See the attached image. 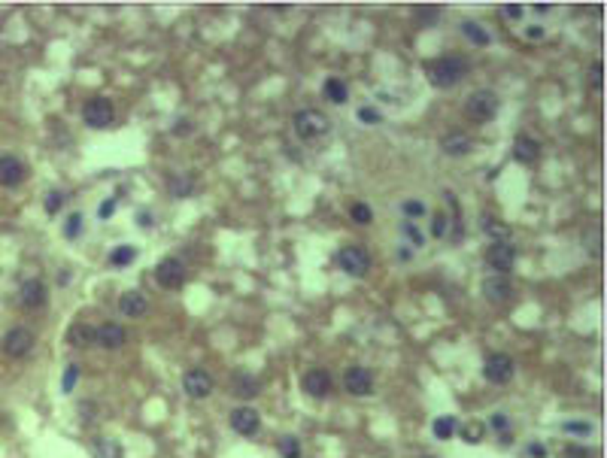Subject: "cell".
I'll use <instances>...</instances> for the list:
<instances>
[{
    "instance_id": "34",
    "label": "cell",
    "mask_w": 607,
    "mask_h": 458,
    "mask_svg": "<svg viewBox=\"0 0 607 458\" xmlns=\"http://www.w3.org/2000/svg\"><path fill=\"white\" fill-rule=\"evenodd\" d=\"M82 234V213H70L67 222H64V237L67 240H76Z\"/></svg>"
},
{
    "instance_id": "14",
    "label": "cell",
    "mask_w": 607,
    "mask_h": 458,
    "mask_svg": "<svg viewBox=\"0 0 607 458\" xmlns=\"http://www.w3.org/2000/svg\"><path fill=\"white\" fill-rule=\"evenodd\" d=\"M46 301H49V288H46L43 279H28L22 286V291H19V304L24 306V310H31V313L43 310Z\"/></svg>"
},
{
    "instance_id": "33",
    "label": "cell",
    "mask_w": 607,
    "mask_h": 458,
    "mask_svg": "<svg viewBox=\"0 0 607 458\" xmlns=\"http://www.w3.org/2000/svg\"><path fill=\"white\" fill-rule=\"evenodd\" d=\"M349 219H353L355 224H371L373 213H371L368 204H353V206H349Z\"/></svg>"
},
{
    "instance_id": "21",
    "label": "cell",
    "mask_w": 607,
    "mask_h": 458,
    "mask_svg": "<svg viewBox=\"0 0 607 458\" xmlns=\"http://www.w3.org/2000/svg\"><path fill=\"white\" fill-rule=\"evenodd\" d=\"M440 149H444V155H450V158H464L474 149V143H471V137L468 134H446L444 140H440Z\"/></svg>"
},
{
    "instance_id": "6",
    "label": "cell",
    "mask_w": 607,
    "mask_h": 458,
    "mask_svg": "<svg viewBox=\"0 0 607 458\" xmlns=\"http://www.w3.org/2000/svg\"><path fill=\"white\" fill-rule=\"evenodd\" d=\"M517 264V249L510 243H489L486 246V268L495 273V277H504V273L513 270Z\"/></svg>"
},
{
    "instance_id": "39",
    "label": "cell",
    "mask_w": 607,
    "mask_h": 458,
    "mask_svg": "<svg viewBox=\"0 0 607 458\" xmlns=\"http://www.w3.org/2000/svg\"><path fill=\"white\" fill-rule=\"evenodd\" d=\"M401 213L413 222L416 215H426V204H422V201H404V204H401Z\"/></svg>"
},
{
    "instance_id": "10",
    "label": "cell",
    "mask_w": 607,
    "mask_h": 458,
    "mask_svg": "<svg viewBox=\"0 0 607 458\" xmlns=\"http://www.w3.org/2000/svg\"><path fill=\"white\" fill-rule=\"evenodd\" d=\"M343 389L349 391L353 398H368L373 391V373L368 368H362V364H355V368H346L343 373Z\"/></svg>"
},
{
    "instance_id": "18",
    "label": "cell",
    "mask_w": 607,
    "mask_h": 458,
    "mask_svg": "<svg viewBox=\"0 0 607 458\" xmlns=\"http://www.w3.org/2000/svg\"><path fill=\"white\" fill-rule=\"evenodd\" d=\"M67 340L76 349H91V346H97V328L88 322H73L67 331Z\"/></svg>"
},
{
    "instance_id": "11",
    "label": "cell",
    "mask_w": 607,
    "mask_h": 458,
    "mask_svg": "<svg viewBox=\"0 0 607 458\" xmlns=\"http://www.w3.org/2000/svg\"><path fill=\"white\" fill-rule=\"evenodd\" d=\"M155 279L161 288H182V282H186V268H182L179 258H161L155 268Z\"/></svg>"
},
{
    "instance_id": "32",
    "label": "cell",
    "mask_w": 607,
    "mask_h": 458,
    "mask_svg": "<svg viewBox=\"0 0 607 458\" xmlns=\"http://www.w3.org/2000/svg\"><path fill=\"white\" fill-rule=\"evenodd\" d=\"M64 204H67V195H64L61 188H52V191L46 195V204H43V206H46V213H49V215H55Z\"/></svg>"
},
{
    "instance_id": "28",
    "label": "cell",
    "mask_w": 607,
    "mask_h": 458,
    "mask_svg": "<svg viewBox=\"0 0 607 458\" xmlns=\"http://www.w3.org/2000/svg\"><path fill=\"white\" fill-rule=\"evenodd\" d=\"M134 258H137V246L124 243V246H115L113 252H110V264H113V268H128Z\"/></svg>"
},
{
    "instance_id": "3",
    "label": "cell",
    "mask_w": 607,
    "mask_h": 458,
    "mask_svg": "<svg viewBox=\"0 0 607 458\" xmlns=\"http://www.w3.org/2000/svg\"><path fill=\"white\" fill-rule=\"evenodd\" d=\"M82 119H86L88 128L104 131V128H110L113 119H115V106H113L110 97H91V101L82 106Z\"/></svg>"
},
{
    "instance_id": "43",
    "label": "cell",
    "mask_w": 607,
    "mask_h": 458,
    "mask_svg": "<svg viewBox=\"0 0 607 458\" xmlns=\"http://www.w3.org/2000/svg\"><path fill=\"white\" fill-rule=\"evenodd\" d=\"M359 122H364V124H380L382 115H380L377 110H371V106H362V110H359Z\"/></svg>"
},
{
    "instance_id": "13",
    "label": "cell",
    "mask_w": 607,
    "mask_h": 458,
    "mask_svg": "<svg viewBox=\"0 0 607 458\" xmlns=\"http://www.w3.org/2000/svg\"><path fill=\"white\" fill-rule=\"evenodd\" d=\"M231 428L237 431L240 437H255L261 431V416L252 410V407H237V410H231Z\"/></svg>"
},
{
    "instance_id": "8",
    "label": "cell",
    "mask_w": 607,
    "mask_h": 458,
    "mask_svg": "<svg viewBox=\"0 0 607 458\" xmlns=\"http://www.w3.org/2000/svg\"><path fill=\"white\" fill-rule=\"evenodd\" d=\"M34 331H28V328H13V331H6L3 334V340H0V346H3V355H10V358H24L34 349Z\"/></svg>"
},
{
    "instance_id": "29",
    "label": "cell",
    "mask_w": 607,
    "mask_h": 458,
    "mask_svg": "<svg viewBox=\"0 0 607 458\" xmlns=\"http://www.w3.org/2000/svg\"><path fill=\"white\" fill-rule=\"evenodd\" d=\"M277 449L282 458H301V440H298L295 434H286L277 440Z\"/></svg>"
},
{
    "instance_id": "42",
    "label": "cell",
    "mask_w": 607,
    "mask_h": 458,
    "mask_svg": "<svg viewBox=\"0 0 607 458\" xmlns=\"http://www.w3.org/2000/svg\"><path fill=\"white\" fill-rule=\"evenodd\" d=\"M501 15H504V19H510V22H519L522 15H526V6H519V3H507L504 10H501Z\"/></svg>"
},
{
    "instance_id": "44",
    "label": "cell",
    "mask_w": 607,
    "mask_h": 458,
    "mask_svg": "<svg viewBox=\"0 0 607 458\" xmlns=\"http://www.w3.org/2000/svg\"><path fill=\"white\" fill-rule=\"evenodd\" d=\"M489 425H492L495 431H501V434H507V428H510V422H507L504 413H492L489 416Z\"/></svg>"
},
{
    "instance_id": "15",
    "label": "cell",
    "mask_w": 607,
    "mask_h": 458,
    "mask_svg": "<svg viewBox=\"0 0 607 458\" xmlns=\"http://www.w3.org/2000/svg\"><path fill=\"white\" fill-rule=\"evenodd\" d=\"M301 386H304V391L310 398H328L331 389H334V379H331V373L325 368H313V370L304 373Z\"/></svg>"
},
{
    "instance_id": "36",
    "label": "cell",
    "mask_w": 607,
    "mask_h": 458,
    "mask_svg": "<svg viewBox=\"0 0 607 458\" xmlns=\"http://www.w3.org/2000/svg\"><path fill=\"white\" fill-rule=\"evenodd\" d=\"M446 231H450V219H446V213H435V219H431V234L440 240V237H446Z\"/></svg>"
},
{
    "instance_id": "25",
    "label": "cell",
    "mask_w": 607,
    "mask_h": 458,
    "mask_svg": "<svg viewBox=\"0 0 607 458\" xmlns=\"http://www.w3.org/2000/svg\"><path fill=\"white\" fill-rule=\"evenodd\" d=\"M462 34L468 37L474 46H480V49L492 43V37H489V31H486L480 22H471V19H468V22H462Z\"/></svg>"
},
{
    "instance_id": "20",
    "label": "cell",
    "mask_w": 607,
    "mask_h": 458,
    "mask_svg": "<svg viewBox=\"0 0 607 458\" xmlns=\"http://www.w3.org/2000/svg\"><path fill=\"white\" fill-rule=\"evenodd\" d=\"M119 310L128 316V319H140V316L149 313V301L140 291H124V295L119 297Z\"/></svg>"
},
{
    "instance_id": "12",
    "label": "cell",
    "mask_w": 607,
    "mask_h": 458,
    "mask_svg": "<svg viewBox=\"0 0 607 458\" xmlns=\"http://www.w3.org/2000/svg\"><path fill=\"white\" fill-rule=\"evenodd\" d=\"M228 391L234 398H240V401H249V398H259V391H261V382H259V377H252L249 370H234L231 373V379H228Z\"/></svg>"
},
{
    "instance_id": "38",
    "label": "cell",
    "mask_w": 607,
    "mask_h": 458,
    "mask_svg": "<svg viewBox=\"0 0 607 458\" xmlns=\"http://www.w3.org/2000/svg\"><path fill=\"white\" fill-rule=\"evenodd\" d=\"M562 431H568V434H580V437H589V434H592V425H589V422H562Z\"/></svg>"
},
{
    "instance_id": "46",
    "label": "cell",
    "mask_w": 607,
    "mask_h": 458,
    "mask_svg": "<svg viewBox=\"0 0 607 458\" xmlns=\"http://www.w3.org/2000/svg\"><path fill=\"white\" fill-rule=\"evenodd\" d=\"M113 213H115V197H106L101 204V210H97V215H101V219H110Z\"/></svg>"
},
{
    "instance_id": "51",
    "label": "cell",
    "mask_w": 607,
    "mask_h": 458,
    "mask_svg": "<svg viewBox=\"0 0 607 458\" xmlns=\"http://www.w3.org/2000/svg\"><path fill=\"white\" fill-rule=\"evenodd\" d=\"M188 122H177V128H173V134H188Z\"/></svg>"
},
{
    "instance_id": "41",
    "label": "cell",
    "mask_w": 607,
    "mask_h": 458,
    "mask_svg": "<svg viewBox=\"0 0 607 458\" xmlns=\"http://www.w3.org/2000/svg\"><path fill=\"white\" fill-rule=\"evenodd\" d=\"M416 19H419L422 24H435V22L440 19V10H437V6H426V10H422V6H419V10H416Z\"/></svg>"
},
{
    "instance_id": "49",
    "label": "cell",
    "mask_w": 607,
    "mask_h": 458,
    "mask_svg": "<svg viewBox=\"0 0 607 458\" xmlns=\"http://www.w3.org/2000/svg\"><path fill=\"white\" fill-rule=\"evenodd\" d=\"M137 222H140V228H152V215H149L146 210L137 213Z\"/></svg>"
},
{
    "instance_id": "45",
    "label": "cell",
    "mask_w": 607,
    "mask_h": 458,
    "mask_svg": "<svg viewBox=\"0 0 607 458\" xmlns=\"http://www.w3.org/2000/svg\"><path fill=\"white\" fill-rule=\"evenodd\" d=\"M562 458H589V452H586L583 446L571 443V446H568V449H565V452H562Z\"/></svg>"
},
{
    "instance_id": "30",
    "label": "cell",
    "mask_w": 607,
    "mask_h": 458,
    "mask_svg": "<svg viewBox=\"0 0 607 458\" xmlns=\"http://www.w3.org/2000/svg\"><path fill=\"white\" fill-rule=\"evenodd\" d=\"M195 191V177H170V195L173 197H188Z\"/></svg>"
},
{
    "instance_id": "7",
    "label": "cell",
    "mask_w": 607,
    "mask_h": 458,
    "mask_svg": "<svg viewBox=\"0 0 607 458\" xmlns=\"http://www.w3.org/2000/svg\"><path fill=\"white\" fill-rule=\"evenodd\" d=\"M328 119L322 115L319 110H301V113H295V131H298V137H304V140H316V137H322V134H328Z\"/></svg>"
},
{
    "instance_id": "54",
    "label": "cell",
    "mask_w": 607,
    "mask_h": 458,
    "mask_svg": "<svg viewBox=\"0 0 607 458\" xmlns=\"http://www.w3.org/2000/svg\"><path fill=\"white\" fill-rule=\"evenodd\" d=\"M426 458H431V455H426Z\"/></svg>"
},
{
    "instance_id": "40",
    "label": "cell",
    "mask_w": 607,
    "mask_h": 458,
    "mask_svg": "<svg viewBox=\"0 0 607 458\" xmlns=\"http://www.w3.org/2000/svg\"><path fill=\"white\" fill-rule=\"evenodd\" d=\"M601 82H604V64L595 61L592 67H589V85H592V88H601Z\"/></svg>"
},
{
    "instance_id": "17",
    "label": "cell",
    "mask_w": 607,
    "mask_h": 458,
    "mask_svg": "<svg viewBox=\"0 0 607 458\" xmlns=\"http://www.w3.org/2000/svg\"><path fill=\"white\" fill-rule=\"evenodd\" d=\"M124 343H128V331L119 322H104L97 328V346L101 349H122Z\"/></svg>"
},
{
    "instance_id": "2",
    "label": "cell",
    "mask_w": 607,
    "mask_h": 458,
    "mask_svg": "<svg viewBox=\"0 0 607 458\" xmlns=\"http://www.w3.org/2000/svg\"><path fill=\"white\" fill-rule=\"evenodd\" d=\"M498 106H501V101H498L495 91L480 88V91H474V95H468V101H464V115L477 124H486L498 115Z\"/></svg>"
},
{
    "instance_id": "24",
    "label": "cell",
    "mask_w": 607,
    "mask_h": 458,
    "mask_svg": "<svg viewBox=\"0 0 607 458\" xmlns=\"http://www.w3.org/2000/svg\"><path fill=\"white\" fill-rule=\"evenodd\" d=\"M322 97H325L328 104H346V97H349V88H346V82L343 79H325V85H322Z\"/></svg>"
},
{
    "instance_id": "27",
    "label": "cell",
    "mask_w": 607,
    "mask_h": 458,
    "mask_svg": "<svg viewBox=\"0 0 607 458\" xmlns=\"http://www.w3.org/2000/svg\"><path fill=\"white\" fill-rule=\"evenodd\" d=\"M431 431H435L437 440H450L455 431H459V422H455V416H437L435 425H431Z\"/></svg>"
},
{
    "instance_id": "48",
    "label": "cell",
    "mask_w": 607,
    "mask_h": 458,
    "mask_svg": "<svg viewBox=\"0 0 607 458\" xmlns=\"http://www.w3.org/2000/svg\"><path fill=\"white\" fill-rule=\"evenodd\" d=\"M544 34H547V31L540 28V24H528V28H526V37H528V40H544Z\"/></svg>"
},
{
    "instance_id": "31",
    "label": "cell",
    "mask_w": 607,
    "mask_h": 458,
    "mask_svg": "<svg viewBox=\"0 0 607 458\" xmlns=\"http://www.w3.org/2000/svg\"><path fill=\"white\" fill-rule=\"evenodd\" d=\"M459 434H462L464 443H480L483 434H486V425L483 422H468L464 428H459Z\"/></svg>"
},
{
    "instance_id": "26",
    "label": "cell",
    "mask_w": 607,
    "mask_h": 458,
    "mask_svg": "<svg viewBox=\"0 0 607 458\" xmlns=\"http://www.w3.org/2000/svg\"><path fill=\"white\" fill-rule=\"evenodd\" d=\"M91 455L95 458H122V446L115 443V440L97 437L95 443H91Z\"/></svg>"
},
{
    "instance_id": "37",
    "label": "cell",
    "mask_w": 607,
    "mask_h": 458,
    "mask_svg": "<svg viewBox=\"0 0 607 458\" xmlns=\"http://www.w3.org/2000/svg\"><path fill=\"white\" fill-rule=\"evenodd\" d=\"M76 379H79V364H70V368L64 370V379H61V391H64V395H70L73 386H76Z\"/></svg>"
},
{
    "instance_id": "35",
    "label": "cell",
    "mask_w": 607,
    "mask_h": 458,
    "mask_svg": "<svg viewBox=\"0 0 607 458\" xmlns=\"http://www.w3.org/2000/svg\"><path fill=\"white\" fill-rule=\"evenodd\" d=\"M401 234H404L407 240H410L413 246H422V243H426V234H422V231H419L410 219H404V222H401Z\"/></svg>"
},
{
    "instance_id": "47",
    "label": "cell",
    "mask_w": 607,
    "mask_h": 458,
    "mask_svg": "<svg viewBox=\"0 0 607 458\" xmlns=\"http://www.w3.org/2000/svg\"><path fill=\"white\" fill-rule=\"evenodd\" d=\"M528 458H547V446L544 443H528Z\"/></svg>"
},
{
    "instance_id": "53",
    "label": "cell",
    "mask_w": 607,
    "mask_h": 458,
    "mask_svg": "<svg viewBox=\"0 0 607 458\" xmlns=\"http://www.w3.org/2000/svg\"><path fill=\"white\" fill-rule=\"evenodd\" d=\"M58 282H61V286H67V282H70V270H61V273H58Z\"/></svg>"
},
{
    "instance_id": "52",
    "label": "cell",
    "mask_w": 607,
    "mask_h": 458,
    "mask_svg": "<svg viewBox=\"0 0 607 458\" xmlns=\"http://www.w3.org/2000/svg\"><path fill=\"white\" fill-rule=\"evenodd\" d=\"M550 10H553V6H550V3H535V13H537V15H547V13H550Z\"/></svg>"
},
{
    "instance_id": "19",
    "label": "cell",
    "mask_w": 607,
    "mask_h": 458,
    "mask_svg": "<svg viewBox=\"0 0 607 458\" xmlns=\"http://www.w3.org/2000/svg\"><path fill=\"white\" fill-rule=\"evenodd\" d=\"M483 295L489 297L492 304H507L513 297V286L507 282V277H486V282H483Z\"/></svg>"
},
{
    "instance_id": "1",
    "label": "cell",
    "mask_w": 607,
    "mask_h": 458,
    "mask_svg": "<svg viewBox=\"0 0 607 458\" xmlns=\"http://www.w3.org/2000/svg\"><path fill=\"white\" fill-rule=\"evenodd\" d=\"M468 76V61L462 55H440L428 64V79L435 88H455Z\"/></svg>"
},
{
    "instance_id": "5",
    "label": "cell",
    "mask_w": 607,
    "mask_h": 458,
    "mask_svg": "<svg viewBox=\"0 0 607 458\" xmlns=\"http://www.w3.org/2000/svg\"><path fill=\"white\" fill-rule=\"evenodd\" d=\"M513 373H517V361L507 352L489 355L483 364V377H486V382H492V386H507V382L513 379Z\"/></svg>"
},
{
    "instance_id": "4",
    "label": "cell",
    "mask_w": 607,
    "mask_h": 458,
    "mask_svg": "<svg viewBox=\"0 0 607 458\" xmlns=\"http://www.w3.org/2000/svg\"><path fill=\"white\" fill-rule=\"evenodd\" d=\"M337 264L343 268V273L362 279V277H368V270H371V255L364 246H343L337 252Z\"/></svg>"
},
{
    "instance_id": "16",
    "label": "cell",
    "mask_w": 607,
    "mask_h": 458,
    "mask_svg": "<svg viewBox=\"0 0 607 458\" xmlns=\"http://www.w3.org/2000/svg\"><path fill=\"white\" fill-rule=\"evenodd\" d=\"M24 177H28V170H24L22 158L15 155H0V186L3 188H15L22 186Z\"/></svg>"
},
{
    "instance_id": "9",
    "label": "cell",
    "mask_w": 607,
    "mask_h": 458,
    "mask_svg": "<svg viewBox=\"0 0 607 458\" xmlns=\"http://www.w3.org/2000/svg\"><path fill=\"white\" fill-rule=\"evenodd\" d=\"M213 377H210V370H204V368H191L186 377H182V389H186V395L188 398H195V401H204V398H210L213 395Z\"/></svg>"
},
{
    "instance_id": "22",
    "label": "cell",
    "mask_w": 607,
    "mask_h": 458,
    "mask_svg": "<svg viewBox=\"0 0 607 458\" xmlns=\"http://www.w3.org/2000/svg\"><path fill=\"white\" fill-rule=\"evenodd\" d=\"M513 158H517L519 164H535L540 158V143L531 137H517L513 140Z\"/></svg>"
},
{
    "instance_id": "23",
    "label": "cell",
    "mask_w": 607,
    "mask_h": 458,
    "mask_svg": "<svg viewBox=\"0 0 607 458\" xmlns=\"http://www.w3.org/2000/svg\"><path fill=\"white\" fill-rule=\"evenodd\" d=\"M480 222H483V234L492 237V243H507V237H510V228L498 219L492 213H483L480 215Z\"/></svg>"
},
{
    "instance_id": "50",
    "label": "cell",
    "mask_w": 607,
    "mask_h": 458,
    "mask_svg": "<svg viewBox=\"0 0 607 458\" xmlns=\"http://www.w3.org/2000/svg\"><path fill=\"white\" fill-rule=\"evenodd\" d=\"M410 246H398V258H401V261H410Z\"/></svg>"
}]
</instances>
